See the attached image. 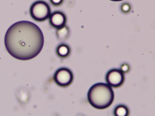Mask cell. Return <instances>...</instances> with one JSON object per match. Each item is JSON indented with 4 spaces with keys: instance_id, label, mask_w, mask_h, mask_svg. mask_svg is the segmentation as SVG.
I'll list each match as a JSON object with an SVG mask.
<instances>
[{
    "instance_id": "cell-1",
    "label": "cell",
    "mask_w": 155,
    "mask_h": 116,
    "mask_svg": "<svg viewBox=\"0 0 155 116\" xmlns=\"http://www.w3.org/2000/svg\"><path fill=\"white\" fill-rule=\"evenodd\" d=\"M44 43L40 28L34 23L25 20L11 25L5 38L8 52L20 60H28L36 57L42 49Z\"/></svg>"
},
{
    "instance_id": "cell-2",
    "label": "cell",
    "mask_w": 155,
    "mask_h": 116,
    "mask_svg": "<svg viewBox=\"0 0 155 116\" xmlns=\"http://www.w3.org/2000/svg\"><path fill=\"white\" fill-rule=\"evenodd\" d=\"M87 98L94 108L105 109L110 107L114 101V92L109 85L99 83L91 87L87 94Z\"/></svg>"
},
{
    "instance_id": "cell-3",
    "label": "cell",
    "mask_w": 155,
    "mask_h": 116,
    "mask_svg": "<svg viewBox=\"0 0 155 116\" xmlns=\"http://www.w3.org/2000/svg\"><path fill=\"white\" fill-rule=\"evenodd\" d=\"M30 13L34 20L42 22L49 18L51 15V10L47 2L43 1H38L31 5Z\"/></svg>"
},
{
    "instance_id": "cell-4",
    "label": "cell",
    "mask_w": 155,
    "mask_h": 116,
    "mask_svg": "<svg viewBox=\"0 0 155 116\" xmlns=\"http://www.w3.org/2000/svg\"><path fill=\"white\" fill-rule=\"evenodd\" d=\"M53 79L58 86L66 87L70 86L73 81V74L69 69L61 68L56 71Z\"/></svg>"
},
{
    "instance_id": "cell-5",
    "label": "cell",
    "mask_w": 155,
    "mask_h": 116,
    "mask_svg": "<svg viewBox=\"0 0 155 116\" xmlns=\"http://www.w3.org/2000/svg\"><path fill=\"white\" fill-rule=\"evenodd\" d=\"M124 73L117 69L110 70L106 75L107 82L110 86L117 88L121 86L124 81Z\"/></svg>"
},
{
    "instance_id": "cell-6",
    "label": "cell",
    "mask_w": 155,
    "mask_h": 116,
    "mask_svg": "<svg viewBox=\"0 0 155 116\" xmlns=\"http://www.w3.org/2000/svg\"><path fill=\"white\" fill-rule=\"evenodd\" d=\"M67 18L65 15L60 11L52 13L49 18V23L53 28L59 29L65 25Z\"/></svg>"
},
{
    "instance_id": "cell-7",
    "label": "cell",
    "mask_w": 155,
    "mask_h": 116,
    "mask_svg": "<svg viewBox=\"0 0 155 116\" xmlns=\"http://www.w3.org/2000/svg\"><path fill=\"white\" fill-rule=\"evenodd\" d=\"M71 48L68 45L62 43L57 47L56 53L58 57L62 58L67 57L70 54Z\"/></svg>"
},
{
    "instance_id": "cell-8",
    "label": "cell",
    "mask_w": 155,
    "mask_h": 116,
    "mask_svg": "<svg viewBox=\"0 0 155 116\" xmlns=\"http://www.w3.org/2000/svg\"><path fill=\"white\" fill-rule=\"evenodd\" d=\"M57 36L60 40H64L68 38L70 34V30L68 27L65 25L63 27L57 29Z\"/></svg>"
},
{
    "instance_id": "cell-9",
    "label": "cell",
    "mask_w": 155,
    "mask_h": 116,
    "mask_svg": "<svg viewBox=\"0 0 155 116\" xmlns=\"http://www.w3.org/2000/svg\"><path fill=\"white\" fill-rule=\"evenodd\" d=\"M114 114L115 116H127L129 115V111L125 105L120 104L115 108Z\"/></svg>"
},
{
    "instance_id": "cell-10",
    "label": "cell",
    "mask_w": 155,
    "mask_h": 116,
    "mask_svg": "<svg viewBox=\"0 0 155 116\" xmlns=\"http://www.w3.org/2000/svg\"><path fill=\"white\" fill-rule=\"evenodd\" d=\"M51 3L54 6H59L62 5L64 0H49Z\"/></svg>"
},
{
    "instance_id": "cell-11",
    "label": "cell",
    "mask_w": 155,
    "mask_h": 116,
    "mask_svg": "<svg viewBox=\"0 0 155 116\" xmlns=\"http://www.w3.org/2000/svg\"><path fill=\"white\" fill-rule=\"evenodd\" d=\"M130 68L129 65L125 63L123 64L121 66V68H120V69H121L122 72L123 73H126L129 72L130 71Z\"/></svg>"
},
{
    "instance_id": "cell-12",
    "label": "cell",
    "mask_w": 155,
    "mask_h": 116,
    "mask_svg": "<svg viewBox=\"0 0 155 116\" xmlns=\"http://www.w3.org/2000/svg\"><path fill=\"white\" fill-rule=\"evenodd\" d=\"M111 1H116V2H117V1H123V0H110Z\"/></svg>"
}]
</instances>
